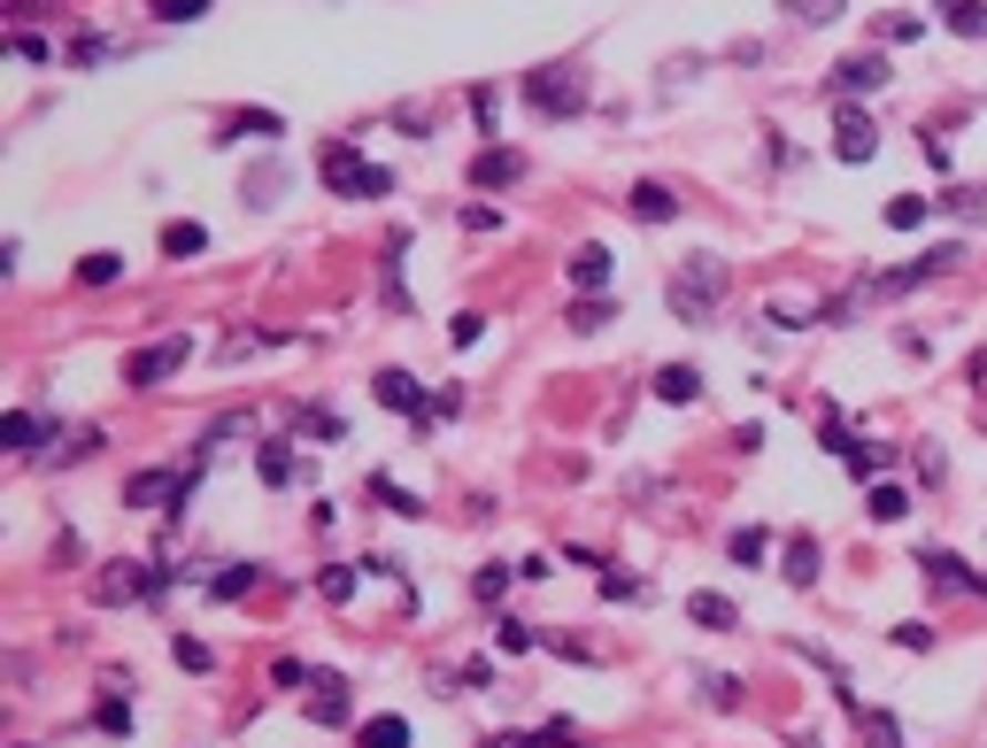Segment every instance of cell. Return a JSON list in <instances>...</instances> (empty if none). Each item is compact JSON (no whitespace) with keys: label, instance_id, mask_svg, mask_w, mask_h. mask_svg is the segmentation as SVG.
<instances>
[{"label":"cell","instance_id":"cell-1","mask_svg":"<svg viewBox=\"0 0 987 748\" xmlns=\"http://www.w3.org/2000/svg\"><path fill=\"white\" fill-rule=\"evenodd\" d=\"M718 301H725V263H718V255H686V263L671 271V309H679L686 324H710Z\"/></svg>","mask_w":987,"mask_h":748},{"label":"cell","instance_id":"cell-2","mask_svg":"<svg viewBox=\"0 0 987 748\" xmlns=\"http://www.w3.org/2000/svg\"><path fill=\"white\" fill-rule=\"evenodd\" d=\"M317 170H325L332 193H347V201H378V193H394V170H378V162H363V154L347 148V140H332L317 154Z\"/></svg>","mask_w":987,"mask_h":748},{"label":"cell","instance_id":"cell-3","mask_svg":"<svg viewBox=\"0 0 987 748\" xmlns=\"http://www.w3.org/2000/svg\"><path fill=\"white\" fill-rule=\"evenodd\" d=\"M525 101H532L540 117H579V109H587V70H571V62H540V70L525 78Z\"/></svg>","mask_w":987,"mask_h":748},{"label":"cell","instance_id":"cell-4","mask_svg":"<svg viewBox=\"0 0 987 748\" xmlns=\"http://www.w3.org/2000/svg\"><path fill=\"white\" fill-rule=\"evenodd\" d=\"M957 263H965V247H957V240H942L934 255H918V263H903V271H879L864 294H872V301H879V294H910V286H926V279H942V271H957Z\"/></svg>","mask_w":987,"mask_h":748},{"label":"cell","instance_id":"cell-5","mask_svg":"<svg viewBox=\"0 0 987 748\" xmlns=\"http://www.w3.org/2000/svg\"><path fill=\"white\" fill-rule=\"evenodd\" d=\"M193 363V340H155V347H132L124 355V378L132 386H163L170 371H185Z\"/></svg>","mask_w":987,"mask_h":748},{"label":"cell","instance_id":"cell-6","mask_svg":"<svg viewBox=\"0 0 987 748\" xmlns=\"http://www.w3.org/2000/svg\"><path fill=\"white\" fill-rule=\"evenodd\" d=\"M163 587H170V572H155V564H132V572H101L93 579L101 602H155Z\"/></svg>","mask_w":987,"mask_h":748},{"label":"cell","instance_id":"cell-7","mask_svg":"<svg viewBox=\"0 0 987 748\" xmlns=\"http://www.w3.org/2000/svg\"><path fill=\"white\" fill-rule=\"evenodd\" d=\"M918 564H926V579H934V587H949V595H987V572H973V564H965V556H949V548H926Z\"/></svg>","mask_w":987,"mask_h":748},{"label":"cell","instance_id":"cell-8","mask_svg":"<svg viewBox=\"0 0 987 748\" xmlns=\"http://www.w3.org/2000/svg\"><path fill=\"white\" fill-rule=\"evenodd\" d=\"M833 132H841V140H833L841 162H872V154H879V132H872V117H864V109H841V124H833Z\"/></svg>","mask_w":987,"mask_h":748},{"label":"cell","instance_id":"cell-9","mask_svg":"<svg viewBox=\"0 0 987 748\" xmlns=\"http://www.w3.org/2000/svg\"><path fill=\"white\" fill-rule=\"evenodd\" d=\"M887 85V54H848L833 70V93H879Z\"/></svg>","mask_w":987,"mask_h":748},{"label":"cell","instance_id":"cell-10","mask_svg":"<svg viewBox=\"0 0 987 748\" xmlns=\"http://www.w3.org/2000/svg\"><path fill=\"white\" fill-rule=\"evenodd\" d=\"M370 394H378V402H386V410H409V417H417V425H425V417H433V410H425V394H417V378H409V371H378V378H370Z\"/></svg>","mask_w":987,"mask_h":748},{"label":"cell","instance_id":"cell-11","mask_svg":"<svg viewBox=\"0 0 987 748\" xmlns=\"http://www.w3.org/2000/svg\"><path fill=\"white\" fill-rule=\"evenodd\" d=\"M517 178H525V154H517V148H487L479 162H471V185H479V193H494V185H517Z\"/></svg>","mask_w":987,"mask_h":748},{"label":"cell","instance_id":"cell-12","mask_svg":"<svg viewBox=\"0 0 987 748\" xmlns=\"http://www.w3.org/2000/svg\"><path fill=\"white\" fill-rule=\"evenodd\" d=\"M625 209H633L641 224H671V216H679V193H671V185H657V178H641V185L625 193Z\"/></svg>","mask_w":987,"mask_h":748},{"label":"cell","instance_id":"cell-13","mask_svg":"<svg viewBox=\"0 0 987 748\" xmlns=\"http://www.w3.org/2000/svg\"><path fill=\"white\" fill-rule=\"evenodd\" d=\"M934 16H942L957 39H987V0H934Z\"/></svg>","mask_w":987,"mask_h":748},{"label":"cell","instance_id":"cell-14","mask_svg":"<svg viewBox=\"0 0 987 748\" xmlns=\"http://www.w3.org/2000/svg\"><path fill=\"white\" fill-rule=\"evenodd\" d=\"M657 402H702V371H694V363H663L657 371Z\"/></svg>","mask_w":987,"mask_h":748},{"label":"cell","instance_id":"cell-15","mask_svg":"<svg viewBox=\"0 0 987 748\" xmlns=\"http://www.w3.org/2000/svg\"><path fill=\"white\" fill-rule=\"evenodd\" d=\"M686 617H694L702 633H733V625H741V609L725 595H686Z\"/></svg>","mask_w":987,"mask_h":748},{"label":"cell","instance_id":"cell-16","mask_svg":"<svg viewBox=\"0 0 987 748\" xmlns=\"http://www.w3.org/2000/svg\"><path fill=\"white\" fill-rule=\"evenodd\" d=\"M571 286H579V294H602V286H610V247H579V255H571Z\"/></svg>","mask_w":987,"mask_h":748},{"label":"cell","instance_id":"cell-17","mask_svg":"<svg viewBox=\"0 0 987 748\" xmlns=\"http://www.w3.org/2000/svg\"><path fill=\"white\" fill-rule=\"evenodd\" d=\"M201 247H208V232H201L193 216H177V224H163V255H170V263H193Z\"/></svg>","mask_w":987,"mask_h":748},{"label":"cell","instance_id":"cell-18","mask_svg":"<svg viewBox=\"0 0 987 748\" xmlns=\"http://www.w3.org/2000/svg\"><path fill=\"white\" fill-rule=\"evenodd\" d=\"M363 494H370L378 509H394V517H425V502H417L409 486H394V478H378V471H370V486H363Z\"/></svg>","mask_w":987,"mask_h":748},{"label":"cell","instance_id":"cell-19","mask_svg":"<svg viewBox=\"0 0 987 748\" xmlns=\"http://www.w3.org/2000/svg\"><path fill=\"white\" fill-rule=\"evenodd\" d=\"M309 710H317V726H347V679H339V671L317 679V702H309Z\"/></svg>","mask_w":987,"mask_h":748},{"label":"cell","instance_id":"cell-20","mask_svg":"<svg viewBox=\"0 0 987 748\" xmlns=\"http://www.w3.org/2000/svg\"><path fill=\"white\" fill-rule=\"evenodd\" d=\"M278 132H286V124H278L271 109H240V117L224 124V140H278Z\"/></svg>","mask_w":987,"mask_h":748},{"label":"cell","instance_id":"cell-21","mask_svg":"<svg viewBox=\"0 0 987 748\" xmlns=\"http://www.w3.org/2000/svg\"><path fill=\"white\" fill-rule=\"evenodd\" d=\"M780 572H787V587H811L818 579V540H787V564Z\"/></svg>","mask_w":987,"mask_h":748},{"label":"cell","instance_id":"cell-22","mask_svg":"<svg viewBox=\"0 0 987 748\" xmlns=\"http://www.w3.org/2000/svg\"><path fill=\"white\" fill-rule=\"evenodd\" d=\"M39 433H47V425H39L31 410H8V425H0V441H8L16 455H31V448H39Z\"/></svg>","mask_w":987,"mask_h":748},{"label":"cell","instance_id":"cell-23","mask_svg":"<svg viewBox=\"0 0 987 748\" xmlns=\"http://www.w3.org/2000/svg\"><path fill=\"white\" fill-rule=\"evenodd\" d=\"M255 579H263L255 564H224V572L208 579V595H216V602H240V595H247V587H255Z\"/></svg>","mask_w":987,"mask_h":748},{"label":"cell","instance_id":"cell-24","mask_svg":"<svg viewBox=\"0 0 987 748\" xmlns=\"http://www.w3.org/2000/svg\"><path fill=\"white\" fill-rule=\"evenodd\" d=\"M926 216H934V201H926V193H903V201H887V224H895V232H918Z\"/></svg>","mask_w":987,"mask_h":748},{"label":"cell","instance_id":"cell-25","mask_svg":"<svg viewBox=\"0 0 987 748\" xmlns=\"http://www.w3.org/2000/svg\"><path fill=\"white\" fill-rule=\"evenodd\" d=\"M355 748H409V726H401V718H370V726L355 734Z\"/></svg>","mask_w":987,"mask_h":748},{"label":"cell","instance_id":"cell-26","mask_svg":"<svg viewBox=\"0 0 987 748\" xmlns=\"http://www.w3.org/2000/svg\"><path fill=\"white\" fill-rule=\"evenodd\" d=\"M78 279H85V286H116V279H124V255H109V247H101V255H85V263H78Z\"/></svg>","mask_w":987,"mask_h":748},{"label":"cell","instance_id":"cell-27","mask_svg":"<svg viewBox=\"0 0 987 748\" xmlns=\"http://www.w3.org/2000/svg\"><path fill=\"white\" fill-rule=\"evenodd\" d=\"M864 509H872L879 525H895V517H910V494H903V486H872V502H864Z\"/></svg>","mask_w":987,"mask_h":748},{"label":"cell","instance_id":"cell-28","mask_svg":"<svg viewBox=\"0 0 987 748\" xmlns=\"http://www.w3.org/2000/svg\"><path fill=\"white\" fill-rule=\"evenodd\" d=\"M764 556H772V533L764 525H741L733 533V564H764Z\"/></svg>","mask_w":987,"mask_h":748},{"label":"cell","instance_id":"cell-29","mask_svg":"<svg viewBox=\"0 0 987 748\" xmlns=\"http://www.w3.org/2000/svg\"><path fill=\"white\" fill-rule=\"evenodd\" d=\"M602 324H610V301H602V294H579V301H571V332H602Z\"/></svg>","mask_w":987,"mask_h":748},{"label":"cell","instance_id":"cell-30","mask_svg":"<svg viewBox=\"0 0 987 748\" xmlns=\"http://www.w3.org/2000/svg\"><path fill=\"white\" fill-rule=\"evenodd\" d=\"M147 8H155L163 23H201V16H208L216 0H147Z\"/></svg>","mask_w":987,"mask_h":748},{"label":"cell","instance_id":"cell-31","mask_svg":"<svg viewBox=\"0 0 987 748\" xmlns=\"http://www.w3.org/2000/svg\"><path fill=\"white\" fill-rule=\"evenodd\" d=\"M856 726H864V741H872V748H903V741H895V718H887V710H856Z\"/></svg>","mask_w":987,"mask_h":748},{"label":"cell","instance_id":"cell-32","mask_svg":"<svg viewBox=\"0 0 987 748\" xmlns=\"http://www.w3.org/2000/svg\"><path fill=\"white\" fill-rule=\"evenodd\" d=\"M263 478H271V486H286V478H294V455H286V441H263Z\"/></svg>","mask_w":987,"mask_h":748},{"label":"cell","instance_id":"cell-33","mask_svg":"<svg viewBox=\"0 0 987 748\" xmlns=\"http://www.w3.org/2000/svg\"><path fill=\"white\" fill-rule=\"evenodd\" d=\"M170 656H177V664H185V671H208V664H216V656H208V648H201V640H193V633H177V640H170Z\"/></svg>","mask_w":987,"mask_h":748},{"label":"cell","instance_id":"cell-34","mask_svg":"<svg viewBox=\"0 0 987 748\" xmlns=\"http://www.w3.org/2000/svg\"><path fill=\"white\" fill-rule=\"evenodd\" d=\"M317 595H325V602H347V595H355V572H347V564H332L325 579H317Z\"/></svg>","mask_w":987,"mask_h":748},{"label":"cell","instance_id":"cell-35","mask_svg":"<svg viewBox=\"0 0 987 748\" xmlns=\"http://www.w3.org/2000/svg\"><path fill=\"white\" fill-rule=\"evenodd\" d=\"M109 54V39L101 31H85V39H70V70H85V62H101Z\"/></svg>","mask_w":987,"mask_h":748},{"label":"cell","instance_id":"cell-36","mask_svg":"<svg viewBox=\"0 0 987 748\" xmlns=\"http://www.w3.org/2000/svg\"><path fill=\"white\" fill-rule=\"evenodd\" d=\"M479 340H487V316L464 309V316H456V347H479Z\"/></svg>","mask_w":987,"mask_h":748},{"label":"cell","instance_id":"cell-37","mask_svg":"<svg viewBox=\"0 0 987 748\" xmlns=\"http://www.w3.org/2000/svg\"><path fill=\"white\" fill-rule=\"evenodd\" d=\"M494 640H501V648H509V656H525V648H532V633H525V625H517V617H501V625H494Z\"/></svg>","mask_w":987,"mask_h":748},{"label":"cell","instance_id":"cell-38","mask_svg":"<svg viewBox=\"0 0 987 748\" xmlns=\"http://www.w3.org/2000/svg\"><path fill=\"white\" fill-rule=\"evenodd\" d=\"M787 8H795L803 23H833V16H841V0H787Z\"/></svg>","mask_w":987,"mask_h":748},{"label":"cell","instance_id":"cell-39","mask_svg":"<svg viewBox=\"0 0 987 748\" xmlns=\"http://www.w3.org/2000/svg\"><path fill=\"white\" fill-rule=\"evenodd\" d=\"M501 587H509V572H501V564H487V572L471 579V595H479V602H494V595H501Z\"/></svg>","mask_w":987,"mask_h":748},{"label":"cell","instance_id":"cell-40","mask_svg":"<svg viewBox=\"0 0 987 748\" xmlns=\"http://www.w3.org/2000/svg\"><path fill=\"white\" fill-rule=\"evenodd\" d=\"M101 734H132V710H124V702H116V695H109V702H101Z\"/></svg>","mask_w":987,"mask_h":748},{"label":"cell","instance_id":"cell-41","mask_svg":"<svg viewBox=\"0 0 987 748\" xmlns=\"http://www.w3.org/2000/svg\"><path fill=\"white\" fill-rule=\"evenodd\" d=\"M302 433H317V441H339V417H332V410H309V417H302Z\"/></svg>","mask_w":987,"mask_h":748},{"label":"cell","instance_id":"cell-42","mask_svg":"<svg viewBox=\"0 0 987 748\" xmlns=\"http://www.w3.org/2000/svg\"><path fill=\"white\" fill-rule=\"evenodd\" d=\"M602 595H610V602H641V579H618V572H602Z\"/></svg>","mask_w":987,"mask_h":748},{"label":"cell","instance_id":"cell-43","mask_svg":"<svg viewBox=\"0 0 987 748\" xmlns=\"http://www.w3.org/2000/svg\"><path fill=\"white\" fill-rule=\"evenodd\" d=\"M487 748H540V741H525V734H494Z\"/></svg>","mask_w":987,"mask_h":748},{"label":"cell","instance_id":"cell-44","mask_svg":"<svg viewBox=\"0 0 987 748\" xmlns=\"http://www.w3.org/2000/svg\"><path fill=\"white\" fill-rule=\"evenodd\" d=\"M795 748H818V741H795Z\"/></svg>","mask_w":987,"mask_h":748}]
</instances>
